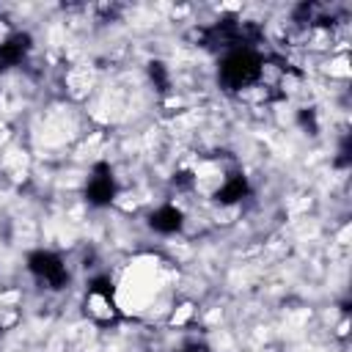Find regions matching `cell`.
I'll return each mask as SVG.
<instances>
[{
    "label": "cell",
    "mask_w": 352,
    "mask_h": 352,
    "mask_svg": "<svg viewBox=\"0 0 352 352\" xmlns=\"http://www.w3.org/2000/svg\"><path fill=\"white\" fill-rule=\"evenodd\" d=\"M261 72H264V58L253 47H236L223 55L217 77L228 91H242L258 82Z\"/></svg>",
    "instance_id": "obj_1"
},
{
    "label": "cell",
    "mask_w": 352,
    "mask_h": 352,
    "mask_svg": "<svg viewBox=\"0 0 352 352\" xmlns=\"http://www.w3.org/2000/svg\"><path fill=\"white\" fill-rule=\"evenodd\" d=\"M85 314L104 324V322H116L118 319V305H116V289L110 278H94L88 283V294H85Z\"/></svg>",
    "instance_id": "obj_2"
},
{
    "label": "cell",
    "mask_w": 352,
    "mask_h": 352,
    "mask_svg": "<svg viewBox=\"0 0 352 352\" xmlns=\"http://www.w3.org/2000/svg\"><path fill=\"white\" fill-rule=\"evenodd\" d=\"M28 270L33 278H38L47 289H63L69 283V270L63 264V258L52 250H33L28 253Z\"/></svg>",
    "instance_id": "obj_3"
},
{
    "label": "cell",
    "mask_w": 352,
    "mask_h": 352,
    "mask_svg": "<svg viewBox=\"0 0 352 352\" xmlns=\"http://www.w3.org/2000/svg\"><path fill=\"white\" fill-rule=\"evenodd\" d=\"M116 198V179L107 162H96L85 182V201L91 206H110Z\"/></svg>",
    "instance_id": "obj_4"
},
{
    "label": "cell",
    "mask_w": 352,
    "mask_h": 352,
    "mask_svg": "<svg viewBox=\"0 0 352 352\" xmlns=\"http://www.w3.org/2000/svg\"><path fill=\"white\" fill-rule=\"evenodd\" d=\"M33 38L30 33H11L8 38L0 41V69H11L19 66L25 60V55L30 52Z\"/></svg>",
    "instance_id": "obj_5"
},
{
    "label": "cell",
    "mask_w": 352,
    "mask_h": 352,
    "mask_svg": "<svg viewBox=\"0 0 352 352\" xmlns=\"http://www.w3.org/2000/svg\"><path fill=\"white\" fill-rule=\"evenodd\" d=\"M182 226H184V214L173 204H162L160 209H154L148 214V228L157 234H176V231H182Z\"/></svg>",
    "instance_id": "obj_6"
},
{
    "label": "cell",
    "mask_w": 352,
    "mask_h": 352,
    "mask_svg": "<svg viewBox=\"0 0 352 352\" xmlns=\"http://www.w3.org/2000/svg\"><path fill=\"white\" fill-rule=\"evenodd\" d=\"M248 192H250L248 179H245L242 173H231V176H226V182L214 190V201H217V204H236V201L248 198Z\"/></svg>",
    "instance_id": "obj_7"
},
{
    "label": "cell",
    "mask_w": 352,
    "mask_h": 352,
    "mask_svg": "<svg viewBox=\"0 0 352 352\" xmlns=\"http://www.w3.org/2000/svg\"><path fill=\"white\" fill-rule=\"evenodd\" d=\"M148 77H151V82H154V88H157V91H168L170 80H168L165 63H160V60H151V63H148Z\"/></svg>",
    "instance_id": "obj_8"
},
{
    "label": "cell",
    "mask_w": 352,
    "mask_h": 352,
    "mask_svg": "<svg viewBox=\"0 0 352 352\" xmlns=\"http://www.w3.org/2000/svg\"><path fill=\"white\" fill-rule=\"evenodd\" d=\"M173 184H176L179 190H190V187L195 184L192 170H179V173H173Z\"/></svg>",
    "instance_id": "obj_9"
},
{
    "label": "cell",
    "mask_w": 352,
    "mask_h": 352,
    "mask_svg": "<svg viewBox=\"0 0 352 352\" xmlns=\"http://www.w3.org/2000/svg\"><path fill=\"white\" fill-rule=\"evenodd\" d=\"M184 352H206V349H204V346H187Z\"/></svg>",
    "instance_id": "obj_10"
}]
</instances>
